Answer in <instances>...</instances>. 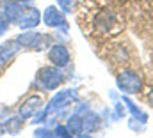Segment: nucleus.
<instances>
[{"label":"nucleus","instance_id":"1","mask_svg":"<svg viewBox=\"0 0 153 138\" xmlns=\"http://www.w3.org/2000/svg\"><path fill=\"white\" fill-rule=\"evenodd\" d=\"M38 81L45 90H55L64 81V74L55 68V66L53 68L52 66H46V68H41L38 71Z\"/></svg>","mask_w":153,"mask_h":138},{"label":"nucleus","instance_id":"2","mask_svg":"<svg viewBox=\"0 0 153 138\" xmlns=\"http://www.w3.org/2000/svg\"><path fill=\"white\" fill-rule=\"evenodd\" d=\"M117 87H119L123 92H126V94H135V92L141 90L143 80H141V76H139L135 71L126 69V71L119 73V76H117Z\"/></svg>","mask_w":153,"mask_h":138},{"label":"nucleus","instance_id":"3","mask_svg":"<svg viewBox=\"0 0 153 138\" xmlns=\"http://www.w3.org/2000/svg\"><path fill=\"white\" fill-rule=\"evenodd\" d=\"M39 21H41V12H39V9L34 7V5H27V7H23V11H22V16H20L18 25H20L22 30H29V29L38 27Z\"/></svg>","mask_w":153,"mask_h":138},{"label":"nucleus","instance_id":"4","mask_svg":"<svg viewBox=\"0 0 153 138\" xmlns=\"http://www.w3.org/2000/svg\"><path fill=\"white\" fill-rule=\"evenodd\" d=\"M48 60L55 68H66L70 64V51L64 44H52L48 50Z\"/></svg>","mask_w":153,"mask_h":138},{"label":"nucleus","instance_id":"5","mask_svg":"<svg viewBox=\"0 0 153 138\" xmlns=\"http://www.w3.org/2000/svg\"><path fill=\"white\" fill-rule=\"evenodd\" d=\"M22 46H27V48H32V50H43L46 48L48 44V37L39 32H25V34H20L16 39Z\"/></svg>","mask_w":153,"mask_h":138},{"label":"nucleus","instance_id":"6","mask_svg":"<svg viewBox=\"0 0 153 138\" xmlns=\"http://www.w3.org/2000/svg\"><path fill=\"white\" fill-rule=\"evenodd\" d=\"M43 20H45V25H46V27H52V29L61 27L62 30H68V23H66L64 16H62V12H61L55 5L46 7V11H45V14H43Z\"/></svg>","mask_w":153,"mask_h":138},{"label":"nucleus","instance_id":"7","mask_svg":"<svg viewBox=\"0 0 153 138\" xmlns=\"http://www.w3.org/2000/svg\"><path fill=\"white\" fill-rule=\"evenodd\" d=\"M41 104H43V99L39 98V96H29L22 106H20V117L22 119H29V117H32L36 112H38L39 108H41Z\"/></svg>","mask_w":153,"mask_h":138},{"label":"nucleus","instance_id":"8","mask_svg":"<svg viewBox=\"0 0 153 138\" xmlns=\"http://www.w3.org/2000/svg\"><path fill=\"white\" fill-rule=\"evenodd\" d=\"M2 11H4V16L9 20V23H18L20 16H22V11H23V5H20L14 0H9V2L2 4Z\"/></svg>","mask_w":153,"mask_h":138},{"label":"nucleus","instance_id":"9","mask_svg":"<svg viewBox=\"0 0 153 138\" xmlns=\"http://www.w3.org/2000/svg\"><path fill=\"white\" fill-rule=\"evenodd\" d=\"M76 96V92L73 89H70V90H61L59 94H55V98L50 101V108L52 110H55V108H61V106H64V104L68 103L70 99H73Z\"/></svg>","mask_w":153,"mask_h":138},{"label":"nucleus","instance_id":"10","mask_svg":"<svg viewBox=\"0 0 153 138\" xmlns=\"http://www.w3.org/2000/svg\"><path fill=\"white\" fill-rule=\"evenodd\" d=\"M116 25V16L112 12H102L100 16H98V20H96V27L102 30V32H109L112 27Z\"/></svg>","mask_w":153,"mask_h":138},{"label":"nucleus","instance_id":"11","mask_svg":"<svg viewBox=\"0 0 153 138\" xmlns=\"http://www.w3.org/2000/svg\"><path fill=\"white\" fill-rule=\"evenodd\" d=\"M20 43L18 41H9V43H5L2 48H0V62H7L18 50H20Z\"/></svg>","mask_w":153,"mask_h":138},{"label":"nucleus","instance_id":"12","mask_svg":"<svg viewBox=\"0 0 153 138\" xmlns=\"http://www.w3.org/2000/svg\"><path fill=\"white\" fill-rule=\"evenodd\" d=\"M22 126H23V119H22V117H11V119L5 120L4 129H5V133H9V135H16V133L22 129Z\"/></svg>","mask_w":153,"mask_h":138},{"label":"nucleus","instance_id":"13","mask_svg":"<svg viewBox=\"0 0 153 138\" xmlns=\"http://www.w3.org/2000/svg\"><path fill=\"white\" fill-rule=\"evenodd\" d=\"M66 128H68V131H70L71 135H75V137H78V135L82 133V129H84V117H78V115H73V117H71V119L68 120Z\"/></svg>","mask_w":153,"mask_h":138},{"label":"nucleus","instance_id":"14","mask_svg":"<svg viewBox=\"0 0 153 138\" xmlns=\"http://www.w3.org/2000/svg\"><path fill=\"white\" fill-rule=\"evenodd\" d=\"M125 103L128 104V108H130V110H132V113H134V115H139V117H141V120H143V122H144V120H146V115H144V113H143V112H139V108H135V106H134V103H132V101H130V99H128V98H125Z\"/></svg>","mask_w":153,"mask_h":138},{"label":"nucleus","instance_id":"15","mask_svg":"<svg viewBox=\"0 0 153 138\" xmlns=\"http://www.w3.org/2000/svg\"><path fill=\"white\" fill-rule=\"evenodd\" d=\"M53 137H71V133L68 131L66 126H57L55 131H53Z\"/></svg>","mask_w":153,"mask_h":138},{"label":"nucleus","instance_id":"16","mask_svg":"<svg viewBox=\"0 0 153 138\" xmlns=\"http://www.w3.org/2000/svg\"><path fill=\"white\" fill-rule=\"evenodd\" d=\"M9 29V20L4 16V14H0V35L5 34V30Z\"/></svg>","mask_w":153,"mask_h":138},{"label":"nucleus","instance_id":"17","mask_svg":"<svg viewBox=\"0 0 153 138\" xmlns=\"http://www.w3.org/2000/svg\"><path fill=\"white\" fill-rule=\"evenodd\" d=\"M34 135H36V137H53V133H50L48 129H36Z\"/></svg>","mask_w":153,"mask_h":138},{"label":"nucleus","instance_id":"18","mask_svg":"<svg viewBox=\"0 0 153 138\" xmlns=\"http://www.w3.org/2000/svg\"><path fill=\"white\" fill-rule=\"evenodd\" d=\"M59 5L64 9V11H70V5H71V0H57Z\"/></svg>","mask_w":153,"mask_h":138},{"label":"nucleus","instance_id":"19","mask_svg":"<svg viewBox=\"0 0 153 138\" xmlns=\"http://www.w3.org/2000/svg\"><path fill=\"white\" fill-rule=\"evenodd\" d=\"M14 2H18L20 5H29V4H30L32 0H14Z\"/></svg>","mask_w":153,"mask_h":138},{"label":"nucleus","instance_id":"20","mask_svg":"<svg viewBox=\"0 0 153 138\" xmlns=\"http://www.w3.org/2000/svg\"><path fill=\"white\" fill-rule=\"evenodd\" d=\"M148 99H150V104L153 106V90L150 92V96H148Z\"/></svg>","mask_w":153,"mask_h":138},{"label":"nucleus","instance_id":"21","mask_svg":"<svg viewBox=\"0 0 153 138\" xmlns=\"http://www.w3.org/2000/svg\"><path fill=\"white\" fill-rule=\"evenodd\" d=\"M4 133H5V129H4V126H2V124H0V137H2V135H4Z\"/></svg>","mask_w":153,"mask_h":138}]
</instances>
